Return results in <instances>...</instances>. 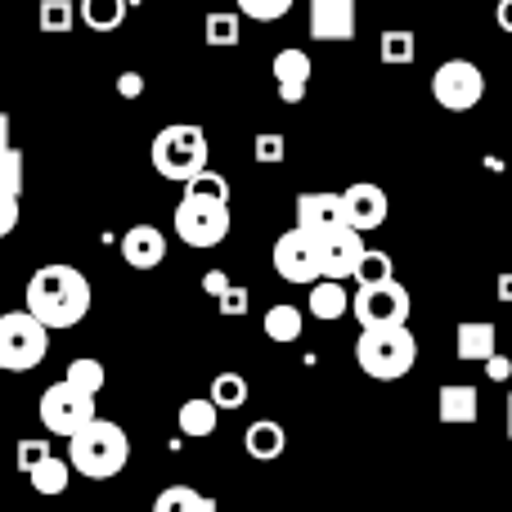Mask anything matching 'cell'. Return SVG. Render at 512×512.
I'll return each mask as SVG.
<instances>
[{"label":"cell","instance_id":"e0dca14e","mask_svg":"<svg viewBox=\"0 0 512 512\" xmlns=\"http://www.w3.org/2000/svg\"><path fill=\"white\" fill-rule=\"evenodd\" d=\"M454 351L463 364H486L499 351V328L490 319H463L459 333H454Z\"/></svg>","mask_w":512,"mask_h":512},{"label":"cell","instance_id":"9a60e30c","mask_svg":"<svg viewBox=\"0 0 512 512\" xmlns=\"http://www.w3.org/2000/svg\"><path fill=\"white\" fill-rule=\"evenodd\" d=\"M274 81H279V99L283 104H301L306 99V86H310V54L297 50V45H288V50L274 54Z\"/></svg>","mask_w":512,"mask_h":512},{"label":"cell","instance_id":"7c38bea8","mask_svg":"<svg viewBox=\"0 0 512 512\" xmlns=\"http://www.w3.org/2000/svg\"><path fill=\"white\" fill-rule=\"evenodd\" d=\"M342 207H346V225H355L360 234H369L387 221L391 198H387V189L373 185V180H355L351 189H342Z\"/></svg>","mask_w":512,"mask_h":512},{"label":"cell","instance_id":"30bf717a","mask_svg":"<svg viewBox=\"0 0 512 512\" xmlns=\"http://www.w3.org/2000/svg\"><path fill=\"white\" fill-rule=\"evenodd\" d=\"M274 270H279L283 283H297V288H310L315 279H324L315 234H306L301 225L288 234H279V243H274Z\"/></svg>","mask_w":512,"mask_h":512},{"label":"cell","instance_id":"5b68a950","mask_svg":"<svg viewBox=\"0 0 512 512\" xmlns=\"http://www.w3.org/2000/svg\"><path fill=\"white\" fill-rule=\"evenodd\" d=\"M50 333L32 310H5L0 315V369L27 373L50 355Z\"/></svg>","mask_w":512,"mask_h":512},{"label":"cell","instance_id":"4fadbf2b","mask_svg":"<svg viewBox=\"0 0 512 512\" xmlns=\"http://www.w3.org/2000/svg\"><path fill=\"white\" fill-rule=\"evenodd\" d=\"M315 41H355V0H310Z\"/></svg>","mask_w":512,"mask_h":512},{"label":"cell","instance_id":"9c48e42d","mask_svg":"<svg viewBox=\"0 0 512 512\" xmlns=\"http://www.w3.org/2000/svg\"><path fill=\"white\" fill-rule=\"evenodd\" d=\"M409 288L396 279H382V283H360L351 297V315L360 319V328H373V324H409Z\"/></svg>","mask_w":512,"mask_h":512},{"label":"cell","instance_id":"7402d4cb","mask_svg":"<svg viewBox=\"0 0 512 512\" xmlns=\"http://www.w3.org/2000/svg\"><path fill=\"white\" fill-rule=\"evenodd\" d=\"M72 472H77V468H72V459H59V454H45V459L36 463L32 472H27V481H32L36 495L54 499V495H63V490H68Z\"/></svg>","mask_w":512,"mask_h":512},{"label":"cell","instance_id":"83f0119b","mask_svg":"<svg viewBox=\"0 0 512 512\" xmlns=\"http://www.w3.org/2000/svg\"><path fill=\"white\" fill-rule=\"evenodd\" d=\"M212 400L221 409H243L248 405V378H243V373H216L212 378Z\"/></svg>","mask_w":512,"mask_h":512},{"label":"cell","instance_id":"1f68e13d","mask_svg":"<svg viewBox=\"0 0 512 512\" xmlns=\"http://www.w3.org/2000/svg\"><path fill=\"white\" fill-rule=\"evenodd\" d=\"M239 36H243V23H239V14H207V45H239Z\"/></svg>","mask_w":512,"mask_h":512},{"label":"cell","instance_id":"b9f144b4","mask_svg":"<svg viewBox=\"0 0 512 512\" xmlns=\"http://www.w3.org/2000/svg\"><path fill=\"white\" fill-rule=\"evenodd\" d=\"M495 18H499V27H504V32H512V0H499Z\"/></svg>","mask_w":512,"mask_h":512},{"label":"cell","instance_id":"7bdbcfd3","mask_svg":"<svg viewBox=\"0 0 512 512\" xmlns=\"http://www.w3.org/2000/svg\"><path fill=\"white\" fill-rule=\"evenodd\" d=\"M499 301H512V274H499Z\"/></svg>","mask_w":512,"mask_h":512},{"label":"cell","instance_id":"603a6c76","mask_svg":"<svg viewBox=\"0 0 512 512\" xmlns=\"http://www.w3.org/2000/svg\"><path fill=\"white\" fill-rule=\"evenodd\" d=\"M261 328H265V337H270V342H297L301 328H306V315H301L297 306H283V301H279V306L265 310Z\"/></svg>","mask_w":512,"mask_h":512},{"label":"cell","instance_id":"44dd1931","mask_svg":"<svg viewBox=\"0 0 512 512\" xmlns=\"http://www.w3.org/2000/svg\"><path fill=\"white\" fill-rule=\"evenodd\" d=\"M243 450H248L256 463H270L288 450V432H283L274 418H256L248 432H243Z\"/></svg>","mask_w":512,"mask_h":512},{"label":"cell","instance_id":"f6af8a7d","mask_svg":"<svg viewBox=\"0 0 512 512\" xmlns=\"http://www.w3.org/2000/svg\"><path fill=\"white\" fill-rule=\"evenodd\" d=\"M508 436H512V396H508Z\"/></svg>","mask_w":512,"mask_h":512},{"label":"cell","instance_id":"8992f818","mask_svg":"<svg viewBox=\"0 0 512 512\" xmlns=\"http://www.w3.org/2000/svg\"><path fill=\"white\" fill-rule=\"evenodd\" d=\"M95 391L77 387V382H54V387L41 391V405H36V418L50 436H77L86 423H95Z\"/></svg>","mask_w":512,"mask_h":512},{"label":"cell","instance_id":"8d00e7d4","mask_svg":"<svg viewBox=\"0 0 512 512\" xmlns=\"http://www.w3.org/2000/svg\"><path fill=\"white\" fill-rule=\"evenodd\" d=\"M248 310V292L243 288H225L221 292V315H243Z\"/></svg>","mask_w":512,"mask_h":512},{"label":"cell","instance_id":"5bb4252c","mask_svg":"<svg viewBox=\"0 0 512 512\" xmlns=\"http://www.w3.org/2000/svg\"><path fill=\"white\" fill-rule=\"evenodd\" d=\"M297 225L306 234H328L337 225H346V207H342V194H328V189H315V194H301L297 198Z\"/></svg>","mask_w":512,"mask_h":512},{"label":"cell","instance_id":"ffe728a7","mask_svg":"<svg viewBox=\"0 0 512 512\" xmlns=\"http://www.w3.org/2000/svg\"><path fill=\"white\" fill-rule=\"evenodd\" d=\"M310 315L324 319V324H333V319H342L346 310H351V292H346V279H315L310 283Z\"/></svg>","mask_w":512,"mask_h":512},{"label":"cell","instance_id":"d6986e66","mask_svg":"<svg viewBox=\"0 0 512 512\" xmlns=\"http://www.w3.org/2000/svg\"><path fill=\"white\" fill-rule=\"evenodd\" d=\"M176 423H180V436H189V441H207V436L216 432V423H221V405H216L212 396H194V400L180 405Z\"/></svg>","mask_w":512,"mask_h":512},{"label":"cell","instance_id":"8fae6325","mask_svg":"<svg viewBox=\"0 0 512 512\" xmlns=\"http://www.w3.org/2000/svg\"><path fill=\"white\" fill-rule=\"evenodd\" d=\"M319 265H324V279H355L364 261V234L355 225H337V230L319 234Z\"/></svg>","mask_w":512,"mask_h":512},{"label":"cell","instance_id":"52a82bcc","mask_svg":"<svg viewBox=\"0 0 512 512\" xmlns=\"http://www.w3.org/2000/svg\"><path fill=\"white\" fill-rule=\"evenodd\" d=\"M230 225V203H216V198L185 194L176 207V239L185 248H221Z\"/></svg>","mask_w":512,"mask_h":512},{"label":"cell","instance_id":"3957f363","mask_svg":"<svg viewBox=\"0 0 512 512\" xmlns=\"http://www.w3.org/2000/svg\"><path fill=\"white\" fill-rule=\"evenodd\" d=\"M68 459L81 477L108 481L126 468V459H131V441H126V432L117 423L95 418V423H86L77 436H68Z\"/></svg>","mask_w":512,"mask_h":512},{"label":"cell","instance_id":"4316f807","mask_svg":"<svg viewBox=\"0 0 512 512\" xmlns=\"http://www.w3.org/2000/svg\"><path fill=\"white\" fill-rule=\"evenodd\" d=\"M378 54H382V63H396V68H405V63H414V54H418L414 32H405V27H391V32H382Z\"/></svg>","mask_w":512,"mask_h":512},{"label":"cell","instance_id":"484cf974","mask_svg":"<svg viewBox=\"0 0 512 512\" xmlns=\"http://www.w3.org/2000/svg\"><path fill=\"white\" fill-rule=\"evenodd\" d=\"M36 23H41L45 36H68L72 23H77V9H72V0H41Z\"/></svg>","mask_w":512,"mask_h":512},{"label":"cell","instance_id":"ba28073f","mask_svg":"<svg viewBox=\"0 0 512 512\" xmlns=\"http://www.w3.org/2000/svg\"><path fill=\"white\" fill-rule=\"evenodd\" d=\"M432 99L445 113H472L486 99V72L472 59H445L432 72Z\"/></svg>","mask_w":512,"mask_h":512},{"label":"cell","instance_id":"d4e9b609","mask_svg":"<svg viewBox=\"0 0 512 512\" xmlns=\"http://www.w3.org/2000/svg\"><path fill=\"white\" fill-rule=\"evenodd\" d=\"M153 512H216V499L198 495V490H189V486H167L153 499Z\"/></svg>","mask_w":512,"mask_h":512},{"label":"cell","instance_id":"2e32d148","mask_svg":"<svg viewBox=\"0 0 512 512\" xmlns=\"http://www.w3.org/2000/svg\"><path fill=\"white\" fill-rule=\"evenodd\" d=\"M162 256H167V234L158 225H131L122 234V261L131 270H153V265H162Z\"/></svg>","mask_w":512,"mask_h":512},{"label":"cell","instance_id":"ac0fdd59","mask_svg":"<svg viewBox=\"0 0 512 512\" xmlns=\"http://www.w3.org/2000/svg\"><path fill=\"white\" fill-rule=\"evenodd\" d=\"M436 414H441V423H450V427L477 423V414H481L477 387H468V382H445L441 396H436Z\"/></svg>","mask_w":512,"mask_h":512},{"label":"cell","instance_id":"74e56055","mask_svg":"<svg viewBox=\"0 0 512 512\" xmlns=\"http://www.w3.org/2000/svg\"><path fill=\"white\" fill-rule=\"evenodd\" d=\"M18 225V198H0V239H9Z\"/></svg>","mask_w":512,"mask_h":512},{"label":"cell","instance_id":"f1b7e54d","mask_svg":"<svg viewBox=\"0 0 512 512\" xmlns=\"http://www.w3.org/2000/svg\"><path fill=\"white\" fill-rule=\"evenodd\" d=\"M18 194H23V153L9 144V149H0V198Z\"/></svg>","mask_w":512,"mask_h":512},{"label":"cell","instance_id":"7a4b0ae2","mask_svg":"<svg viewBox=\"0 0 512 512\" xmlns=\"http://www.w3.org/2000/svg\"><path fill=\"white\" fill-rule=\"evenodd\" d=\"M418 360V342L409 324H373L360 328L355 342V364L369 373L373 382H400Z\"/></svg>","mask_w":512,"mask_h":512},{"label":"cell","instance_id":"6da1fadb","mask_svg":"<svg viewBox=\"0 0 512 512\" xmlns=\"http://www.w3.org/2000/svg\"><path fill=\"white\" fill-rule=\"evenodd\" d=\"M27 310L45 328H77L90 315V279L77 265H41L27 279Z\"/></svg>","mask_w":512,"mask_h":512},{"label":"cell","instance_id":"ee69618b","mask_svg":"<svg viewBox=\"0 0 512 512\" xmlns=\"http://www.w3.org/2000/svg\"><path fill=\"white\" fill-rule=\"evenodd\" d=\"M0 149H9V113H0Z\"/></svg>","mask_w":512,"mask_h":512},{"label":"cell","instance_id":"277c9868","mask_svg":"<svg viewBox=\"0 0 512 512\" xmlns=\"http://www.w3.org/2000/svg\"><path fill=\"white\" fill-rule=\"evenodd\" d=\"M207 135L203 126H189V122H176V126H162L158 135H153V171H158L162 180H176V185H189V180L198 176V171H207Z\"/></svg>","mask_w":512,"mask_h":512},{"label":"cell","instance_id":"d590c367","mask_svg":"<svg viewBox=\"0 0 512 512\" xmlns=\"http://www.w3.org/2000/svg\"><path fill=\"white\" fill-rule=\"evenodd\" d=\"M45 454H54L45 441H18V472H32Z\"/></svg>","mask_w":512,"mask_h":512},{"label":"cell","instance_id":"ab89813d","mask_svg":"<svg viewBox=\"0 0 512 512\" xmlns=\"http://www.w3.org/2000/svg\"><path fill=\"white\" fill-rule=\"evenodd\" d=\"M486 373H490V378H495V382H508L512 378V360H508V355H490V360H486Z\"/></svg>","mask_w":512,"mask_h":512},{"label":"cell","instance_id":"d6a6232c","mask_svg":"<svg viewBox=\"0 0 512 512\" xmlns=\"http://www.w3.org/2000/svg\"><path fill=\"white\" fill-rule=\"evenodd\" d=\"M382 279H396V261L387 252H364L360 270H355V283H382Z\"/></svg>","mask_w":512,"mask_h":512},{"label":"cell","instance_id":"f546056e","mask_svg":"<svg viewBox=\"0 0 512 512\" xmlns=\"http://www.w3.org/2000/svg\"><path fill=\"white\" fill-rule=\"evenodd\" d=\"M68 382H77V387H86V391H104V364L95 360V355H77V360L68 364V373H63Z\"/></svg>","mask_w":512,"mask_h":512},{"label":"cell","instance_id":"e575fe53","mask_svg":"<svg viewBox=\"0 0 512 512\" xmlns=\"http://www.w3.org/2000/svg\"><path fill=\"white\" fill-rule=\"evenodd\" d=\"M283 153H288V144H283L279 131H261V135H256V162H283Z\"/></svg>","mask_w":512,"mask_h":512},{"label":"cell","instance_id":"4dcf8cb0","mask_svg":"<svg viewBox=\"0 0 512 512\" xmlns=\"http://www.w3.org/2000/svg\"><path fill=\"white\" fill-rule=\"evenodd\" d=\"M185 194H198V198H216V203H230V180L221 176V171H198L194 180L185 185Z\"/></svg>","mask_w":512,"mask_h":512},{"label":"cell","instance_id":"cb8c5ba5","mask_svg":"<svg viewBox=\"0 0 512 512\" xmlns=\"http://www.w3.org/2000/svg\"><path fill=\"white\" fill-rule=\"evenodd\" d=\"M126 18V0H81V23L90 32H117Z\"/></svg>","mask_w":512,"mask_h":512},{"label":"cell","instance_id":"60d3db41","mask_svg":"<svg viewBox=\"0 0 512 512\" xmlns=\"http://www.w3.org/2000/svg\"><path fill=\"white\" fill-rule=\"evenodd\" d=\"M225 288H230V279H225L221 270H212V274H207V279H203V292H212V297H221Z\"/></svg>","mask_w":512,"mask_h":512},{"label":"cell","instance_id":"f35d334b","mask_svg":"<svg viewBox=\"0 0 512 512\" xmlns=\"http://www.w3.org/2000/svg\"><path fill=\"white\" fill-rule=\"evenodd\" d=\"M117 95H122V99H140L144 95V77H140V72H122V77H117Z\"/></svg>","mask_w":512,"mask_h":512},{"label":"cell","instance_id":"836d02e7","mask_svg":"<svg viewBox=\"0 0 512 512\" xmlns=\"http://www.w3.org/2000/svg\"><path fill=\"white\" fill-rule=\"evenodd\" d=\"M243 18H256V23H274L292 9V0H234Z\"/></svg>","mask_w":512,"mask_h":512}]
</instances>
